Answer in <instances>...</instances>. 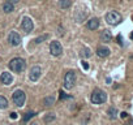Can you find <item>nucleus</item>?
<instances>
[{
	"label": "nucleus",
	"mask_w": 133,
	"mask_h": 125,
	"mask_svg": "<svg viewBox=\"0 0 133 125\" xmlns=\"http://www.w3.org/2000/svg\"><path fill=\"white\" fill-rule=\"evenodd\" d=\"M9 69L14 72V73H21V72H24L25 70V68H26V62L24 59H21V58H14L9 61Z\"/></svg>",
	"instance_id": "f257e3e1"
},
{
	"label": "nucleus",
	"mask_w": 133,
	"mask_h": 125,
	"mask_svg": "<svg viewBox=\"0 0 133 125\" xmlns=\"http://www.w3.org/2000/svg\"><path fill=\"white\" fill-rule=\"evenodd\" d=\"M90 100H91L93 104H102V103H105V102L107 100V94L105 91H102V90L97 89V90H94V91L91 93Z\"/></svg>",
	"instance_id": "f03ea898"
},
{
	"label": "nucleus",
	"mask_w": 133,
	"mask_h": 125,
	"mask_svg": "<svg viewBox=\"0 0 133 125\" xmlns=\"http://www.w3.org/2000/svg\"><path fill=\"white\" fill-rule=\"evenodd\" d=\"M106 22L108 25H112V26H116L121 22V16L120 13L115 12V10H111L106 14Z\"/></svg>",
	"instance_id": "7ed1b4c3"
},
{
	"label": "nucleus",
	"mask_w": 133,
	"mask_h": 125,
	"mask_svg": "<svg viewBox=\"0 0 133 125\" xmlns=\"http://www.w3.org/2000/svg\"><path fill=\"white\" fill-rule=\"evenodd\" d=\"M12 100H13V103L17 106V107H22L25 104V100H26V95L25 93L22 91V90H16V91L13 93L12 95Z\"/></svg>",
	"instance_id": "20e7f679"
},
{
	"label": "nucleus",
	"mask_w": 133,
	"mask_h": 125,
	"mask_svg": "<svg viewBox=\"0 0 133 125\" xmlns=\"http://www.w3.org/2000/svg\"><path fill=\"white\" fill-rule=\"evenodd\" d=\"M74 83H76V73L73 70H69L65 73L64 76V89L69 90L74 86Z\"/></svg>",
	"instance_id": "39448f33"
},
{
	"label": "nucleus",
	"mask_w": 133,
	"mask_h": 125,
	"mask_svg": "<svg viewBox=\"0 0 133 125\" xmlns=\"http://www.w3.org/2000/svg\"><path fill=\"white\" fill-rule=\"evenodd\" d=\"M50 52L52 56H60L63 54V47H61L60 42H57V41L51 42L50 43Z\"/></svg>",
	"instance_id": "423d86ee"
},
{
	"label": "nucleus",
	"mask_w": 133,
	"mask_h": 125,
	"mask_svg": "<svg viewBox=\"0 0 133 125\" xmlns=\"http://www.w3.org/2000/svg\"><path fill=\"white\" fill-rule=\"evenodd\" d=\"M8 42L10 46H13V47H17V46H20V43H21V37H20V34L18 33H16V31H12L8 35Z\"/></svg>",
	"instance_id": "0eeeda50"
},
{
	"label": "nucleus",
	"mask_w": 133,
	"mask_h": 125,
	"mask_svg": "<svg viewBox=\"0 0 133 125\" xmlns=\"http://www.w3.org/2000/svg\"><path fill=\"white\" fill-rule=\"evenodd\" d=\"M40 73H42L40 66H33L30 69V73H29V79H30L31 82H37L40 77Z\"/></svg>",
	"instance_id": "6e6552de"
},
{
	"label": "nucleus",
	"mask_w": 133,
	"mask_h": 125,
	"mask_svg": "<svg viewBox=\"0 0 133 125\" xmlns=\"http://www.w3.org/2000/svg\"><path fill=\"white\" fill-rule=\"evenodd\" d=\"M21 27L25 33H30L33 30V27H34L33 20L30 18V17H24V18H22V22H21Z\"/></svg>",
	"instance_id": "1a4fd4ad"
},
{
	"label": "nucleus",
	"mask_w": 133,
	"mask_h": 125,
	"mask_svg": "<svg viewBox=\"0 0 133 125\" xmlns=\"http://www.w3.org/2000/svg\"><path fill=\"white\" fill-rule=\"evenodd\" d=\"M0 82H1L3 85H10L13 82V77H12V74H10L9 72H3L1 73V76H0Z\"/></svg>",
	"instance_id": "9d476101"
},
{
	"label": "nucleus",
	"mask_w": 133,
	"mask_h": 125,
	"mask_svg": "<svg viewBox=\"0 0 133 125\" xmlns=\"http://www.w3.org/2000/svg\"><path fill=\"white\" fill-rule=\"evenodd\" d=\"M110 48L108 47H105V46H101V47H98L97 48V55L99 56V58H102V59H105V58H107V56L110 55Z\"/></svg>",
	"instance_id": "9b49d317"
},
{
	"label": "nucleus",
	"mask_w": 133,
	"mask_h": 125,
	"mask_svg": "<svg viewBox=\"0 0 133 125\" xmlns=\"http://www.w3.org/2000/svg\"><path fill=\"white\" fill-rule=\"evenodd\" d=\"M98 27H99V20H98L97 17H93V18H90L88 21V29L89 30H97Z\"/></svg>",
	"instance_id": "f8f14e48"
},
{
	"label": "nucleus",
	"mask_w": 133,
	"mask_h": 125,
	"mask_svg": "<svg viewBox=\"0 0 133 125\" xmlns=\"http://www.w3.org/2000/svg\"><path fill=\"white\" fill-rule=\"evenodd\" d=\"M101 41L102 42H105V43H108V42H111L112 41V34L110 30H103L101 33Z\"/></svg>",
	"instance_id": "ddd939ff"
},
{
	"label": "nucleus",
	"mask_w": 133,
	"mask_h": 125,
	"mask_svg": "<svg viewBox=\"0 0 133 125\" xmlns=\"http://www.w3.org/2000/svg\"><path fill=\"white\" fill-rule=\"evenodd\" d=\"M3 10H4L5 13H12L13 10H14V4L9 3V1H5L3 4Z\"/></svg>",
	"instance_id": "4468645a"
},
{
	"label": "nucleus",
	"mask_w": 133,
	"mask_h": 125,
	"mask_svg": "<svg viewBox=\"0 0 133 125\" xmlns=\"http://www.w3.org/2000/svg\"><path fill=\"white\" fill-rule=\"evenodd\" d=\"M107 115H108V117H110V119H112V120H115V119L118 117L119 112H118V110L115 108V107H110V108L107 110Z\"/></svg>",
	"instance_id": "2eb2a0df"
},
{
	"label": "nucleus",
	"mask_w": 133,
	"mask_h": 125,
	"mask_svg": "<svg viewBox=\"0 0 133 125\" xmlns=\"http://www.w3.org/2000/svg\"><path fill=\"white\" fill-rule=\"evenodd\" d=\"M55 113L54 112H48V113H46L44 115V117H43V121L46 123V124H50L51 121H54L55 120Z\"/></svg>",
	"instance_id": "dca6fc26"
},
{
	"label": "nucleus",
	"mask_w": 133,
	"mask_h": 125,
	"mask_svg": "<svg viewBox=\"0 0 133 125\" xmlns=\"http://www.w3.org/2000/svg\"><path fill=\"white\" fill-rule=\"evenodd\" d=\"M55 103V96L54 95H50V96H46V98L43 99V104L46 107H48V106H52Z\"/></svg>",
	"instance_id": "f3484780"
},
{
	"label": "nucleus",
	"mask_w": 133,
	"mask_h": 125,
	"mask_svg": "<svg viewBox=\"0 0 133 125\" xmlns=\"http://www.w3.org/2000/svg\"><path fill=\"white\" fill-rule=\"evenodd\" d=\"M59 5H60V8L67 9V8H69V7L72 5V0H60Z\"/></svg>",
	"instance_id": "a211bd4d"
},
{
	"label": "nucleus",
	"mask_w": 133,
	"mask_h": 125,
	"mask_svg": "<svg viewBox=\"0 0 133 125\" xmlns=\"http://www.w3.org/2000/svg\"><path fill=\"white\" fill-rule=\"evenodd\" d=\"M8 107V100L7 98H4L3 95H0V110H4Z\"/></svg>",
	"instance_id": "6ab92c4d"
},
{
	"label": "nucleus",
	"mask_w": 133,
	"mask_h": 125,
	"mask_svg": "<svg viewBox=\"0 0 133 125\" xmlns=\"http://www.w3.org/2000/svg\"><path fill=\"white\" fill-rule=\"evenodd\" d=\"M81 56H82V58H86V59H88V58H90V56H91V52H90V50L89 48H82V50H81Z\"/></svg>",
	"instance_id": "aec40b11"
},
{
	"label": "nucleus",
	"mask_w": 133,
	"mask_h": 125,
	"mask_svg": "<svg viewBox=\"0 0 133 125\" xmlns=\"http://www.w3.org/2000/svg\"><path fill=\"white\" fill-rule=\"evenodd\" d=\"M46 39H48V34H43L42 37H38L34 42H35V43H42L43 41H46Z\"/></svg>",
	"instance_id": "412c9836"
},
{
	"label": "nucleus",
	"mask_w": 133,
	"mask_h": 125,
	"mask_svg": "<svg viewBox=\"0 0 133 125\" xmlns=\"http://www.w3.org/2000/svg\"><path fill=\"white\" fill-rule=\"evenodd\" d=\"M34 116H35V113H34V112H27L26 115L24 116V121H29V119H31Z\"/></svg>",
	"instance_id": "4be33fe9"
},
{
	"label": "nucleus",
	"mask_w": 133,
	"mask_h": 125,
	"mask_svg": "<svg viewBox=\"0 0 133 125\" xmlns=\"http://www.w3.org/2000/svg\"><path fill=\"white\" fill-rule=\"evenodd\" d=\"M60 99H72V95H67L64 91H60Z\"/></svg>",
	"instance_id": "5701e85b"
},
{
	"label": "nucleus",
	"mask_w": 133,
	"mask_h": 125,
	"mask_svg": "<svg viewBox=\"0 0 133 125\" xmlns=\"http://www.w3.org/2000/svg\"><path fill=\"white\" fill-rule=\"evenodd\" d=\"M81 64H82V68H84L85 70H88V69H89V64H88L86 61H84V60H82V61H81Z\"/></svg>",
	"instance_id": "b1692460"
},
{
	"label": "nucleus",
	"mask_w": 133,
	"mask_h": 125,
	"mask_svg": "<svg viewBox=\"0 0 133 125\" xmlns=\"http://www.w3.org/2000/svg\"><path fill=\"white\" fill-rule=\"evenodd\" d=\"M118 43L120 44V46H123V38H121V35H118Z\"/></svg>",
	"instance_id": "393cba45"
},
{
	"label": "nucleus",
	"mask_w": 133,
	"mask_h": 125,
	"mask_svg": "<svg viewBox=\"0 0 133 125\" xmlns=\"http://www.w3.org/2000/svg\"><path fill=\"white\" fill-rule=\"evenodd\" d=\"M120 117L121 119H127V117H128V113H127V112H121L120 113Z\"/></svg>",
	"instance_id": "a878e982"
},
{
	"label": "nucleus",
	"mask_w": 133,
	"mask_h": 125,
	"mask_svg": "<svg viewBox=\"0 0 133 125\" xmlns=\"http://www.w3.org/2000/svg\"><path fill=\"white\" fill-rule=\"evenodd\" d=\"M10 119L16 120V119H17V113H16V112H12V113H10Z\"/></svg>",
	"instance_id": "bb28decb"
},
{
	"label": "nucleus",
	"mask_w": 133,
	"mask_h": 125,
	"mask_svg": "<svg viewBox=\"0 0 133 125\" xmlns=\"http://www.w3.org/2000/svg\"><path fill=\"white\" fill-rule=\"evenodd\" d=\"M8 1H9V3H12V4H14V3L18 1V0H8Z\"/></svg>",
	"instance_id": "cd10ccee"
},
{
	"label": "nucleus",
	"mask_w": 133,
	"mask_h": 125,
	"mask_svg": "<svg viewBox=\"0 0 133 125\" xmlns=\"http://www.w3.org/2000/svg\"><path fill=\"white\" fill-rule=\"evenodd\" d=\"M131 39H133V31L131 33Z\"/></svg>",
	"instance_id": "c85d7f7f"
},
{
	"label": "nucleus",
	"mask_w": 133,
	"mask_h": 125,
	"mask_svg": "<svg viewBox=\"0 0 133 125\" xmlns=\"http://www.w3.org/2000/svg\"><path fill=\"white\" fill-rule=\"evenodd\" d=\"M30 125H38L37 123H33V124H30Z\"/></svg>",
	"instance_id": "c756f323"
}]
</instances>
